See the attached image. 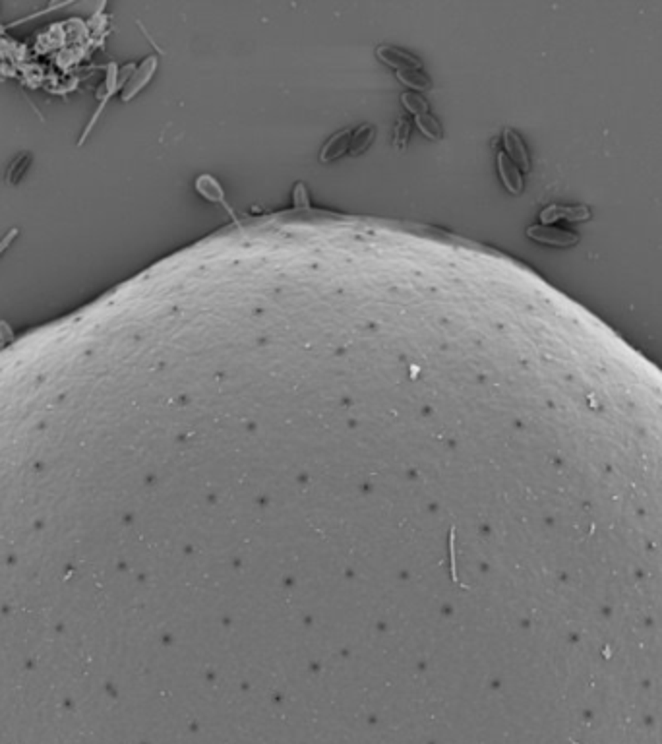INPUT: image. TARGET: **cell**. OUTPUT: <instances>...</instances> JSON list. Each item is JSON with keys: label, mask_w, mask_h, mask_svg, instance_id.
<instances>
[{"label": "cell", "mask_w": 662, "mask_h": 744, "mask_svg": "<svg viewBox=\"0 0 662 744\" xmlns=\"http://www.w3.org/2000/svg\"><path fill=\"white\" fill-rule=\"evenodd\" d=\"M397 78L401 84H405L407 88L417 91H430L432 90V80L421 72V68H414V70H399L397 72Z\"/></svg>", "instance_id": "obj_11"}, {"label": "cell", "mask_w": 662, "mask_h": 744, "mask_svg": "<svg viewBox=\"0 0 662 744\" xmlns=\"http://www.w3.org/2000/svg\"><path fill=\"white\" fill-rule=\"evenodd\" d=\"M498 175L502 179L505 190L510 194H521L523 192V175L519 171V167L505 155V151H500L498 153Z\"/></svg>", "instance_id": "obj_6"}, {"label": "cell", "mask_w": 662, "mask_h": 744, "mask_svg": "<svg viewBox=\"0 0 662 744\" xmlns=\"http://www.w3.org/2000/svg\"><path fill=\"white\" fill-rule=\"evenodd\" d=\"M134 70H136V68H134L132 64H128V66H124L121 74H119V68H117V64H114V62H110L109 68H107V78H105V81L101 84V88L97 90V99H99V105H97V109H95V112H93L91 121L88 122L86 130L81 132L78 146H83V144H86L88 136H90L91 130H93V126L97 124L99 117L103 115V111H105V107H107V101H109L110 97H112V93H117V91L121 90L122 86H124V81H126V78H130L132 72H134Z\"/></svg>", "instance_id": "obj_1"}, {"label": "cell", "mask_w": 662, "mask_h": 744, "mask_svg": "<svg viewBox=\"0 0 662 744\" xmlns=\"http://www.w3.org/2000/svg\"><path fill=\"white\" fill-rule=\"evenodd\" d=\"M196 190L200 192L205 200L213 202V204H221V206H225L227 210L231 211V208H229V206H227V202H225V192H223V186H221L219 181H217V179H213L211 175H200V177L196 179Z\"/></svg>", "instance_id": "obj_9"}, {"label": "cell", "mask_w": 662, "mask_h": 744, "mask_svg": "<svg viewBox=\"0 0 662 744\" xmlns=\"http://www.w3.org/2000/svg\"><path fill=\"white\" fill-rule=\"evenodd\" d=\"M414 124L419 126V130H421L426 138H430V140H440L441 138L440 122L436 121V117H432L430 112H424V115L414 117Z\"/></svg>", "instance_id": "obj_13"}, {"label": "cell", "mask_w": 662, "mask_h": 744, "mask_svg": "<svg viewBox=\"0 0 662 744\" xmlns=\"http://www.w3.org/2000/svg\"><path fill=\"white\" fill-rule=\"evenodd\" d=\"M18 235H20V229H18V227H14V229H10V231L6 233V235L0 239V256L8 251V246H10L12 242L18 239Z\"/></svg>", "instance_id": "obj_15"}, {"label": "cell", "mask_w": 662, "mask_h": 744, "mask_svg": "<svg viewBox=\"0 0 662 744\" xmlns=\"http://www.w3.org/2000/svg\"><path fill=\"white\" fill-rule=\"evenodd\" d=\"M539 217H541L542 225H556L558 222L579 223L591 219V210L587 206H583V204H575V206L550 204L541 211Z\"/></svg>", "instance_id": "obj_3"}, {"label": "cell", "mask_w": 662, "mask_h": 744, "mask_svg": "<svg viewBox=\"0 0 662 744\" xmlns=\"http://www.w3.org/2000/svg\"><path fill=\"white\" fill-rule=\"evenodd\" d=\"M502 141H503L505 155H508V157H510V159H512V161L519 167V171L521 173L531 171V155H529L527 146H525V141H523L521 136L513 130V128H505L502 134Z\"/></svg>", "instance_id": "obj_5"}, {"label": "cell", "mask_w": 662, "mask_h": 744, "mask_svg": "<svg viewBox=\"0 0 662 744\" xmlns=\"http://www.w3.org/2000/svg\"><path fill=\"white\" fill-rule=\"evenodd\" d=\"M0 337H2V342H10L12 337H14V333H12V330H10V326L4 322V320L0 322Z\"/></svg>", "instance_id": "obj_17"}, {"label": "cell", "mask_w": 662, "mask_h": 744, "mask_svg": "<svg viewBox=\"0 0 662 744\" xmlns=\"http://www.w3.org/2000/svg\"><path fill=\"white\" fill-rule=\"evenodd\" d=\"M155 70H157V57H148L136 70L132 72V76L126 81L124 90H122V101L134 99L150 84Z\"/></svg>", "instance_id": "obj_4"}, {"label": "cell", "mask_w": 662, "mask_h": 744, "mask_svg": "<svg viewBox=\"0 0 662 744\" xmlns=\"http://www.w3.org/2000/svg\"><path fill=\"white\" fill-rule=\"evenodd\" d=\"M407 138H409V126H407V122L405 121H399L397 128H395V140L403 144Z\"/></svg>", "instance_id": "obj_16"}, {"label": "cell", "mask_w": 662, "mask_h": 744, "mask_svg": "<svg viewBox=\"0 0 662 744\" xmlns=\"http://www.w3.org/2000/svg\"><path fill=\"white\" fill-rule=\"evenodd\" d=\"M527 237L534 242H541L546 246H556V248H570L579 242V235L575 231H568L556 225H531L527 227Z\"/></svg>", "instance_id": "obj_2"}, {"label": "cell", "mask_w": 662, "mask_h": 744, "mask_svg": "<svg viewBox=\"0 0 662 744\" xmlns=\"http://www.w3.org/2000/svg\"><path fill=\"white\" fill-rule=\"evenodd\" d=\"M351 148V132L341 130L337 134H333L330 140L323 144V148L320 151V161L321 163H330L339 159L341 155H345Z\"/></svg>", "instance_id": "obj_8"}, {"label": "cell", "mask_w": 662, "mask_h": 744, "mask_svg": "<svg viewBox=\"0 0 662 744\" xmlns=\"http://www.w3.org/2000/svg\"><path fill=\"white\" fill-rule=\"evenodd\" d=\"M376 52H378V57H380L381 61L385 62L388 66L395 68L397 72L421 68V61H419L414 55H411V52H407V50L403 49H397V47H380Z\"/></svg>", "instance_id": "obj_7"}, {"label": "cell", "mask_w": 662, "mask_h": 744, "mask_svg": "<svg viewBox=\"0 0 662 744\" xmlns=\"http://www.w3.org/2000/svg\"><path fill=\"white\" fill-rule=\"evenodd\" d=\"M374 138H376V128L370 126V124H364V126L357 128V130L351 134V148H349V151H351L352 155H361L362 151H366L370 148Z\"/></svg>", "instance_id": "obj_10"}, {"label": "cell", "mask_w": 662, "mask_h": 744, "mask_svg": "<svg viewBox=\"0 0 662 744\" xmlns=\"http://www.w3.org/2000/svg\"><path fill=\"white\" fill-rule=\"evenodd\" d=\"M30 165L31 153H21V155H18V157L10 163L8 171H6V182H8L10 186H16V184L23 179V175L30 169Z\"/></svg>", "instance_id": "obj_12"}, {"label": "cell", "mask_w": 662, "mask_h": 744, "mask_svg": "<svg viewBox=\"0 0 662 744\" xmlns=\"http://www.w3.org/2000/svg\"><path fill=\"white\" fill-rule=\"evenodd\" d=\"M401 101H403V105H405V109H407L409 112H412L414 117L428 112V103H426V99H424L422 95H419V93H405V95L401 97Z\"/></svg>", "instance_id": "obj_14"}]
</instances>
